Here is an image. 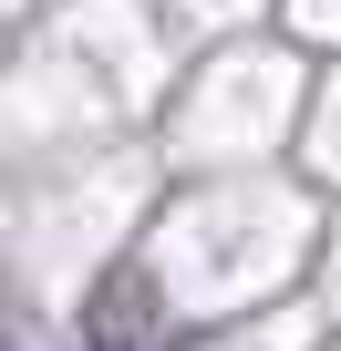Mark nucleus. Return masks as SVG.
<instances>
[{
  "label": "nucleus",
  "mask_w": 341,
  "mask_h": 351,
  "mask_svg": "<svg viewBox=\"0 0 341 351\" xmlns=\"http://www.w3.org/2000/svg\"><path fill=\"white\" fill-rule=\"evenodd\" d=\"M134 310H145V289H134V279H114V300H104V320H93V341H104V351H155Z\"/></svg>",
  "instance_id": "obj_1"
}]
</instances>
